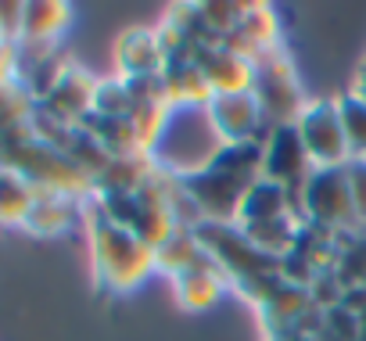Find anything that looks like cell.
<instances>
[{
  "label": "cell",
  "instance_id": "4316f807",
  "mask_svg": "<svg viewBox=\"0 0 366 341\" xmlns=\"http://www.w3.org/2000/svg\"><path fill=\"white\" fill-rule=\"evenodd\" d=\"M352 97L366 101V58H362V65H359V72H355V83H352Z\"/></svg>",
  "mask_w": 366,
  "mask_h": 341
},
{
  "label": "cell",
  "instance_id": "52a82bcc",
  "mask_svg": "<svg viewBox=\"0 0 366 341\" xmlns=\"http://www.w3.org/2000/svg\"><path fill=\"white\" fill-rule=\"evenodd\" d=\"M312 169L316 165H312V158H309V151L298 137V126H277V129L266 133V140H262V177L280 184L295 198V205L302 202V191L312 177Z\"/></svg>",
  "mask_w": 366,
  "mask_h": 341
},
{
  "label": "cell",
  "instance_id": "cb8c5ba5",
  "mask_svg": "<svg viewBox=\"0 0 366 341\" xmlns=\"http://www.w3.org/2000/svg\"><path fill=\"white\" fill-rule=\"evenodd\" d=\"M348 173V187H352V202H355V216H359V227L366 230V158H352L345 165Z\"/></svg>",
  "mask_w": 366,
  "mask_h": 341
},
{
  "label": "cell",
  "instance_id": "9c48e42d",
  "mask_svg": "<svg viewBox=\"0 0 366 341\" xmlns=\"http://www.w3.org/2000/svg\"><path fill=\"white\" fill-rule=\"evenodd\" d=\"M97 83L86 69L79 65H69L65 76L54 83V90L40 101V108L47 115H54L58 122L65 126H83L90 115H94V97H97Z\"/></svg>",
  "mask_w": 366,
  "mask_h": 341
},
{
  "label": "cell",
  "instance_id": "7a4b0ae2",
  "mask_svg": "<svg viewBox=\"0 0 366 341\" xmlns=\"http://www.w3.org/2000/svg\"><path fill=\"white\" fill-rule=\"evenodd\" d=\"M86 205V230H90V255H94V277L101 284V291L108 295H126L133 287H140L147 280V273L154 270V248L144 244L137 234H129L126 227L112 223L94 198L83 202Z\"/></svg>",
  "mask_w": 366,
  "mask_h": 341
},
{
  "label": "cell",
  "instance_id": "8992f818",
  "mask_svg": "<svg viewBox=\"0 0 366 341\" xmlns=\"http://www.w3.org/2000/svg\"><path fill=\"white\" fill-rule=\"evenodd\" d=\"M295 126L316 169H334V165L352 162V147H348L345 122H341V97L309 101Z\"/></svg>",
  "mask_w": 366,
  "mask_h": 341
},
{
  "label": "cell",
  "instance_id": "ac0fdd59",
  "mask_svg": "<svg viewBox=\"0 0 366 341\" xmlns=\"http://www.w3.org/2000/svg\"><path fill=\"white\" fill-rule=\"evenodd\" d=\"M33 202H36V187L19 173V169H11V165L0 169V230L26 227Z\"/></svg>",
  "mask_w": 366,
  "mask_h": 341
},
{
  "label": "cell",
  "instance_id": "3957f363",
  "mask_svg": "<svg viewBox=\"0 0 366 341\" xmlns=\"http://www.w3.org/2000/svg\"><path fill=\"white\" fill-rule=\"evenodd\" d=\"M223 137L209 115V104H183L172 108L158 140L151 144V162L172 180H187L194 173H202L205 165L216 162V154L223 151Z\"/></svg>",
  "mask_w": 366,
  "mask_h": 341
},
{
  "label": "cell",
  "instance_id": "d4e9b609",
  "mask_svg": "<svg viewBox=\"0 0 366 341\" xmlns=\"http://www.w3.org/2000/svg\"><path fill=\"white\" fill-rule=\"evenodd\" d=\"M22 19H26L22 0H0V36H4V44H19Z\"/></svg>",
  "mask_w": 366,
  "mask_h": 341
},
{
  "label": "cell",
  "instance_id": "7c38bea8",
  "mask_svg": "<svg viewBox=\"0 0 366 341\" xmlns=\"http://www.w3.org/2000/svg\"><path fill=\"white\" fill-rule=\"evenodd\" d=\"M162 90H165V97H169L172 108H183V104H202L205 108L216 97V90H212L205 69L198 65L194 51L191 54H176V58L165 61V69H162Z\"/></svg>",
  "mask_w": 366,
  "mask_h": 341
},
{
  "label": "cell",
  "instance_id": "7402d4cb",
  "mask_svg": "<svg viewBox=\"0 0 366 341\" xmlns=\"http://www.w3.org/2000/svg\"><path fill=\"white\" fill-rule=\"evenodd\" d=\"M348 287H366V230H359L355 237H348L341 244V259H337V270H334Z\"/></svg>",
  "mask_w": 366,
  "mask_h": 341
},
{
  "label": "cell",
  "instance_id": "f546056e",
  "mask_svg": "<svg viewBox=\"0 0 366 341\" xmlns=\"http://www.w3.org/2000/svg\"><path fill=\"white\" fill-rule=\"evenodd\" d=\"M0 44H4V36H0Z\"/></svg>",
  "mask_w": 366,
  "mask_h": 341
},
{
  "label": "cell",
  "instance_id": "d6986e66",
  "mask_svg": "<svg viewBox=\"0 0 366 341\" xmlns=\"http://www.w3.org/2000/svg\"><path fill=\"white\" fill-rule=\"evenodd\" d=\"M209 252L198 237V230L191 227H176L158 248H154V270H165V273H183V270H191L194 262H202Z\"/></svg>",
  "mask_w": 366,
  "mask_h": 341
},
{
  "label": "cell",
  "instance_id": "5b68a950",
  "mask_svg": "<svg viewBox=\"0 0 366 341\" xmlns=\"http://www.w3.org/2000/svg\"><path fill=\"white\" fill-rule=\"evenodd\" d=\"M262 115H266V126L277 129V126H295L305 112V97H302V83H298V72L291 65V58L277 47L269 54H262L255 61V87H252Z\"/></svg>",
  "mask_w": 366,
  "mask_h": 341
},
{
  "label": "cell",
  "instance_id": "4fadbf2b",
  "mask_svg": "<svg viewBox=\"0 0 366 341\" xmlns=\"http://www.w3.org/2000/svg\"><path fill=\"white\" fill-rule=\"evenodd\" d=\"M72 22V8L61 0H29L26 19H22V36L15 47L29 51H58V40L65 36Z\"/></svg>",
  "mask_w": 366,
  "mask_h": 341
},
{
  "label": "cell",
  "instance_id": "4dcf8cb0",
  "mask_svg": "<svg viewBox=\"0 0 366 341\" xmlns=\"http://www.w3.org/2000/svg\"><path fill=\"white\" fill-rule=\"evenodd\" d=\"M362 158H366V154H362Z\"/></svg>",
  "mask_w": 366,
  "mask_h": 341
},
{
  "label": "cell",
  "instance_id": "9a60e30c",
  "mask_svg": "<svg viewBox=\"0 0 366 341\" xmlns=\"http://www.w3.org/2000/svg\"><path fill=\"white\" fill-rule=\"evenodd\" d=\"M237 230H241V237L248 241V248L255 255L284 262L295 252V244H298L302 219L295 212H287V216H277V219H266V223H241Z\"/></svg>",
  "mask_w": 366,
  "mask_h": 341
},
{
  "label": "cell",
  "instance_id": "f1b7e54d",
  "mask_svg": "<svg viewBox=\"0 0 366 341\" xmlns=\"http://www.w3.org/2000/svg\"><path fill=\"white\" fill-rule=\"evenodd\" d=\"M277 341H302V337H277Z\"/></svg>",
  "mask_w": 366,
  "mask_h": 341
},
{
  "label": "cell",
  "instance_id": "ffe728a7",
  "mask_svg": "<svg viewBox=\"0 0 366 341\" xmlns=\"http://www.w3.org/2000/svg\"><path fill=\"white\" fill-rule=\"evenodd\" d=\"M36 97L26 90V83H8L0 87V133H19L29 129L33 115H36Z\"/></svg>",
  "mask_w": 366,
  "mask_h": 341
},
{
  "label": "cell",
  "instance_id": "277c9868",
  "mask_svg": "<svg viewBox=\"0 0 366 341\" xmlns=\"http://www.w3.org/2000/svg\"><path fill=\"white\" fill-rule=\"evenodd\" d=\"M298 212H302V223H312V227L330 230V234L362 230L359 216H355V202H352L345 165L312 169V177L302 191V202H298Z\"/></svg>",
  "mask_w": 366,
  "mask_h": 341
},
{
  "label": "cell",
  "instance_id": "30bf717a",
  "mask_svg": "<svg viewBox=\"0 0 366 341\" xmlns=\"http://www.w3.org/2000/svg\"><path fill=\"white\" fill-rule=\"evenodd\" d=\"M194 58L205 69V76H209L216 94H248L255 87V61L237 54V51H230L227 44L202 40L194 47Z\"/></svg>",
  "mask_w": 366,
  "mask_h": 341
},
{
  "label": "cell",
  "instance_id": "484cf974",
  "mask_svg": "<svg viewBox=\"0 0 366 341\" xmlns=\"http://www.w3.org/2000/svg\"><path fill=\"white\" fill-rule=\"evenodd\" d=\"M19 79V47L0 44V87H8Z\"/></svg>",
  "mask_w": 366,
  "mask_h": 341
},
{
  "label": "cell",
  "instance_id": "5bb4252c",
  "mask_svg": "<svg viewBox=\"0 0 366 341\" xmlns=\"http://www.w3.org/2000/svg\"><path fill=\"white\" fill-rule=\"evenodd\" d=\"M219 270H223V266H219L212 255H205V259L194 262L191 270L176 273L172 284H176V298H179V305H183V309H191V312H205V309H212V305L223 298V291H227V277H223Z\"/></svg>",
  "mask_w": 366,
  "mask_h": 341
},
{
  "label": "cell",
  "instance_id": "ba28073f",
  "mask_svg": "<svg viewBox=\"0 0 366 341\" xmlns=\"http://www.w3.org/2000/svg\"><path fill=\"white\" fill-rule=\"evenodd\" d=\"M209 115H212V122H216V129H219L227 147H234V144H262L259 140L262 129L269 133L266 115H262V108H259L252 90L248 94H216L209 101Z\"/></svg>",
  "mask_w": 366,
  "mask_h": 341
},
{
  "label": "cell",
  "instance_id": "6da1fadb",
  "mask_svg": "<svg viewBox=\"0 0 366 341\" xmlns=\"http://www.w3.org/2000/svg\"><path fill=\"white\" fill-rule=\"evenodd\" d=\"M259 177H262V144H234V147H223L212 165H205L202 173L179 184L202 209L205 223L227 227V219H237L241 202Z\"/></svg>",
  "mask_w": 366,
  "mask_h": 341
},
{
  "label": "cell",
  "instance_id": "8fae6325",
  "mask_svg": "<svg viewBox=\"0 0 366 341\" xmlns=\"http://www.w3.org/2000/svg\"><path fill=\"white\" fill-rule=\"evenodd\" d=\"M115 65L122 79H158L165 69V51L154 29H126L115 40Z\"/></svg>",
  "mask_w": 366,
  "mask_h": 341
},
{
  "label": "cell",
  "instance_id": "603a6c76",
  "mask_svg": "<svg viewBox=\"0 0 366 341\" xmlns=\"http://www.w3.org/2000/svg\"><path fill=\"white\" fill-rule=\"evenodd\" d=\"M341 122H345V137L352 147V158L366 154V101L345 94L341 97Z\"/></svg>",
  "mask_w": 366,
  "mask_h": 341
},
{
  "label": "cell",
  "instance_id": "2e32d148",
  "mask_svg": "<svg viewBox=\"0 0 366 341\" xmlns=\"http://www.w3.org/2000/svg\"><path fill=\"white\" fill-rule=\"evenodd\" d=\"M79 198H69V194H54V191H36V202L26 216V227L33 237H54V234H65L76 216H79Z\"/></svg>",
  "mask_w": 366,
  "mask_h": 341
},
{
  "label": "cell",
  "instance_id": "e0dca14e",
  "mask_svg": "<svg viewBox=\"0 0 366 341\" xmlns=\"http://www.w3.org/2000/svg\"><path fill=\"white\" fill-rule=\"evenodd\" d=\"M287 212H298L295 198H291L280 184L259 177V180L248 187L244 202H241L237 227H241V223H266V219H277V216H287Z\"/></svg>",
  "mask_w": 366,
  "mask_h": 341
},
{
  "label": "cell",
  "instance_id": "83f0119b",
  "mask_svg": "<svg viewBox=\"0 0 366 341\" xmlns=\"http://www.w3.org/2000/svg\"><path fill=\"white\" fill-rule=\"evenodd\" d=\"M4 165H8V140L0 137V169H4Z\"/></svg>",
  "mask_w": 366,
  "mask_h": 341
},
{
  "label": "cell",
  "instance_id": "44dd1931",
  "mask_svg": "<svg viewBox=\"0 0 366 341\" xmlns=\"http://www.w3.org/2000/svg\"><path fill=\"white\" fill-rule=\"evenodd\" d=\"M133 112V90L129 83L119 76V79H101L97 83V97H94V115H104V119H129Z\"/></svg>",
  "mask_w": 366,
  "mask_h": 341
}]
</instances>
